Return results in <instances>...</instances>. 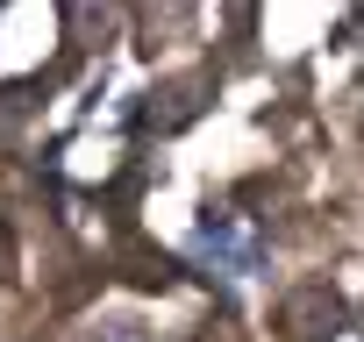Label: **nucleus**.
Instances as JSON below:
<instances>
[{
	"mask_svg": "<svg viewBox=\"0 0 364 342\" xmlns=\"http://www.w3.org/2000/svg\"><path fill=\"white\" fill-rule=\"evenodd\" d=\"M15 278V228H0V285Z\"/></svg>",
	"mask_w": 364,
	"mask_h": 342,
	"instance_id": "7",
	"label": "nucleus"
},
{
	"mask_svg": "<svg viewBox=\"0 0 364 342\" xmlns=\"http://www.w3.org/2000/svg\"><path fill=\"white\" fill-rule=\"evenodd\" d=\"M193 257H208L222 278H250L257 264H264V250H257V236H236L222 214H208L200 221V236H193Z\"/></svg>",
	"mask_w": 364,
	"mask_h": 342,
	"instance_id": "3",
	"label": "nucleus"
},
{
	"mask_svg": "<svg viewBox=\"0 0 364 342\" xmlns=\"http://www.w3.org/2000/svg\"><path fill=\"white\" fill-rule=\"evenodd\" d=\"M107 271H114L122 285H136V292H171V285H178V264H171L157 243H143L136 228H122V236H114Z\"/></svg>",
	"mask_w": 364,
	"mask_h": 342,
	"instance_id": "1",
	"label": "nucleus"
},
{
	"mask_svg": "<svg viewBox=\"0 0 364 342\" xmlns=\"http://www.w3.org/2000/svg\"><path fill=\"white\" fill-rule=\"evenodd\" d=\"M193 342H250V335H243V328L222 314V321H200V335H193Z\"/></svg>",
	"mask_w": 364,
	"mask_h": 342,
	"instance_id": "6",
	"label": "nucleus"
},
{
	"mask_svg": "<svg viewBox=\"0 0 364 342\" xmlns=\"http://www.w3.org/2000/svg\"><path fill=\"white\" fill-rule=\"evenodd\" d=\"M36 93H50V79H43V72H36V79H15V86H0V136H15V128L29 121Z\"/></svg>",
	"mask_w": 364,
	"mask_h": 342,
	"instance_id": "4",
	"label": "nucleus"
},
{
	"mask_svg": "<svg viewBox=\"0 0 364 342\" xmlns=\"http://www.w3.org/2000/svg\"><path fill=\"white\" fill-rule=\"evenodd\" d=\"M93 342H157V335H150L143 321H100V335H93Z\"/></svg>",
	"mask_w": 364,
	"mask_h": 342,
	"instance_id": "5",
	"label": "nucleus"
},
{
	"mask_svg": "<svg viewBox=\"0 0 364 342\" xmlns=\"http://www.w3.org/2000/svg\"><path fill=\"white\" fill-rule=\"evenodd\" d=\"M336 321H343V299L328 285H293L279 299V335L286 342H321V335H336Z\"/></svg>",
	"mask_w": 364,
	"mask_h": 342,
	"instance_id": "2",
	"label": "nucleus"
}]
</instances>
